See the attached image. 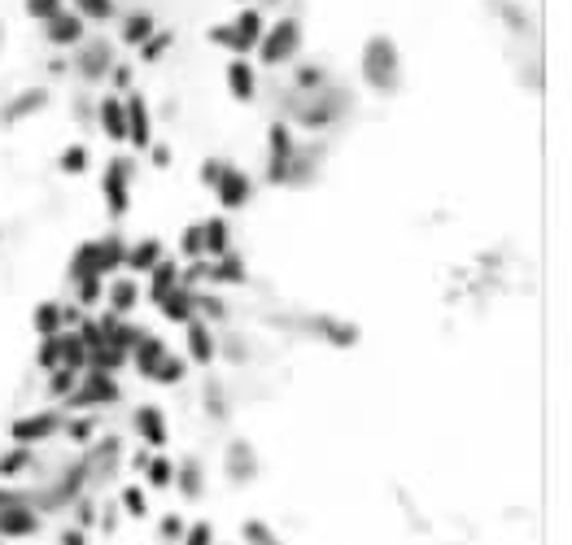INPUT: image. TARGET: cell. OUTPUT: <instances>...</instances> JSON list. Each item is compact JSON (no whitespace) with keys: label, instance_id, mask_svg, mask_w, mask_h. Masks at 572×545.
<instances>
[{"label":"cell","instance_id":"obj_1","mask_svg":"<svg viewBox=\"0 0 572 545\" xmlns=\"http://www.w3.org/2000/svg\"><path fill=\"white\" fill-rule=\"evenodd\" d=\"M363 83L380 96L398 92L402 88V57H398V44L389 40V35H372V40L363 44Z\"/></svg>","mask_w":572,"mask_h":545},{"label":"cell","instance_id":"obj_2","mask_svg":"<svg viewBox=\"0 0 572 545\" xmlns=\"http://www.w3.org/2000/svg\"><path fill=\"white\" fill-rule=\"evenodd\" d=\"M289 105H293V118L306 131H324V127H337L341 118L350 114L354 101H350V92H345V88H328V83H324V88L311 92L306 101H297V96H293Z\"/></svg>","mask_w":572,"mask_h":545},{"label":"cell","instance_id":"obj_3","mask_svg":"<svg viewBox=\"0 0 572 545\" xmlns=\"http://www.w3.org/2000/svg\"><path fill=\"white\" fill-rule=\"evenodd\" d=\"M297 53H302V22L293 14L276 18L267 31H262V40H258L262 66H289V62H297Z\"/></svg>","mask_w":572,"mask_h":545},{"label":"cell","instance_id":"obj_4","mask_svg":"<svg viewBox=\"0 0 572 545\" xmlns=\"http://www.w3.org/2000/svg\"><path fill=\"white\" fill-rule=\"evenodd\" d=\"M131 175H136V162L131 157H114L101 175V197H105V210L110 218H127L131 210Z\"/></svg>","mask_w":572,"mask_h":545},{"label":"cell","instance_id":"obj_5","mask_svg":"<svg viewBox=\"0 0 572 545\" xmlns=\"http://www.w3.org/2000/svg\"><path fill=\"white\" fill-rule=\"evenodd\" d=\"M118 397H123V393H118V380H114V375H105V371H83V375H79V389L66 397V410H75V415H79L83 406H110V402H118Z\"/></svg>","mask_w":572,"mask_h":545},{"label":"cell","instance_id":"obj_6","mask_svg":"<svg viewBox=\"0 0 572 545\" xmlns=\"http://www.w3.org/2000/svg\"><path fill=\"white\" fill-rule=\"evenodd\" d=\"M293 153H297V140H293V127L276 118L267 131V179L271 184H284L289 179V166H293Z\"/></svg>","mask_w":572,"mask_h":545},{"label":"cell","instance_id":"obj_7","mask_svg":"<svg viewBox=\"0 0 572 545\" xmlns=\"http://www.w3.org/2000/svg\"><path fill=\"white\" fill-rule=\"evenodd\" d=\"M62 423L66 415H57V410H35V415H22L9 423V445H40V441H49V436L62 432Z\"/></svg>","mask_w":572,"mask_h":545},{"label":"cell","instance_id":"obj_8","mask_svg":"<svg viewBox=\"0 0 572 545\" xmlns=\"http://www.w3.org/2000/svg\"><path fill=\"white\" fill-rule=\"evenodd\" d=\"M40 528H44V515L35 511V498L0 511V541H31V537H40Z\"/></svg>","mask_w":572,"mask_h":545},{"label":"cell","instance_id":"obj_9","mask_svg":"<svg viewBox=\"0 0 572 545\" xmlns=\"http://www.w3.org/2000/svg\"><path fill=\"white\" fill-rule=\"evenodd\" d=\"M214 197H219L223 210H245L249 197H254V179H249L241 166H232V162H223V171L219 179H214Z\"/></svg>","mask_w":572,"mask_h":545},{"label":"cell","instance_id":"obj_10","mask_svg":"<svg viewBox=\"0 0 572 545\" xmlns=\"http://www.w3.org/2000/svg\"><path fill=\"white\" fill-rule=\"evenodd\" d=\"M131 428H136V436L145 441V450H166L171 445V423H166V415H162V406H153V402H145V406H136V415H131Z\"/></svg>","mask_w":572,"mask_h":545},{"label":"cell","instance_id":"obj_11","mask_svg":"<svg viewBox=\"0 0 572 545\" xmlns=\"http://www.w3.org/2000/svg\"><path fill=\"white\" fill-rule=\"evenodd\" d=\"M184 341H188V362H197V367H210L219 358V336H214V327L206 319H188Z\"/></svg>","mask_w":572,"mask_h":545},{"label":"cell","instance_id":"obj_12","mask_svg":"<svg viewBox=\"0 0 572 545\" xmlns=\"http://www.w3.org/2000/svg\"><path fill=\"white\" fill-rule=\"evenodd\" d=\"M302 327H306V332H311V336H319V341L337 345V349L359 345V327H354V323H345V319H328V314H311V319H302Z\"/></svg>","mask_w":572,"mask_h":545},{"label":"cell","instance_id":"obj_13","mask_svg":"<svg viewBox=\"0 0 572 545\" xmlns=\"http://www.w3.org/2000/svg\"><path fill=\"white\" fill-rule=\"evenodd\" d=\"M123 109H127V144L136 149H149L153 144V123H149V105L140 92H127L123 96Z\"/></svg>","mask_w":572,"mask_h":545},{"label":"cell","instance_id":"obj_14","mask_svg":"<svg viewBox=\"0 0 572 545\" xmlns=\"http://www.w3.org/2000/svg\"><path fill=\"white\" fill-rule=\"evenodd\" d=\"M44 105H49V88H27V92H18L14 101L0 105V127H18V123H27V118H31V114H40Z\"/></svg>","mask_w":572,"mask_h":545},{"label":"cell","instance_id":"obj_15","mask_svg":"<svg viewBox=\"0 0 572 545\" xmlns=\"http://www.w3.org/2000/svg\"><path fill=\"white\" fill-rule=\"evenodd\" d=\"M232 31H236V57H245V53H254V48H258L262 31H267V18H262L258 5H245L241 14H236Z\"/></svg>","mask_w":572,"mask_h":545},{"label":"cell","instance_id":"obj_16","mask_svg":"<svg viewBox=\"0 0 572 545\" xmlns=\"http://www.w3.org/2000/svg\"><path fill=\"white\" fill-rule=\"evenodd\" d=\"M162 358H166V341L162 336H153V332H140V341L131 345V354H127V362L145 375V380H153V371L162 367Z\"/></svg>","mask_w":572,"mask_h":545},{"label":"cell","instance_id":"obj_17","mask_svg":"<svg viewBox=\"0 0 572 545\" xmlns=\"http://www.w3.org/2000/svg\"><path fill=\"white\" fill-rule=\"evenodd\" d=\"M223 79H228V92H232L241 105H249V101L258 96V70H254V62H249V57H232L228 70H223Z\"/></svg>","mask_w":572,"mask_h":545},{"label":"cell","instance_id":"obj_18","mask_svg":"<svg viewBox=\"0 0 572 545\" xmlns=\"http://www.w3.org/2000/svg\"><path fill=\"white\" fill-rule=\"evenodd\" d=\"M97 127H101V136L114 140V144L127 140V109H123V96H118V92H110L97 105Z\"/></svg>","mask_w":572,"mask_h":545},{"label":"cell","instance_id":"obj_19","mask_svg":"<svg viewBox=\"0 0 572 545\" xmlns=\"http://www.w3.org/2000/svg\"><path fill=\"white\" fill-rule=\"evenodd\" d=\"M110 66H114V44H105V40H97V44H88V48H79V62H75V70L88 83H97V79H105L110 75Z\"/></svg>","mask_w":572,"mask_h":545},{"label":"cell","instance_id":"obj_20","mask_svg":"<svg viewBox=\"0 0 572 545\" xmlns=\"http://www.w3.org/2000/svg\"><path fill=\"white\" fill-rule=\"evenodd\" d=\"M206 284H228V288H236V284H249V266H245V258H236V253H223V258H206Z\"/></svg>","mask_w":572,"mask_h":545},{"label":"cell","instance_id":"obj_21","mask_svg":"<svg viewBox=\"0 0 572 545\" xmlns=\"http://www.w3.org/2000/svg\"><path fill=\"white\" fill-rule=\"evenodd\" d=\"M83 27H88V22H83L79 14H53L49 22H44V35H49V44L53 48H75V44H83Z\"/></svg>","mask_w":572,"mask_h":545},{"label":"cell","instance_id":"obj_22","mask_svg":"<svg viewBox=\"0 0 572 545\" xmlns=\"http://www.w3.org/2000/svg\"><path fill=\"white\" fill-rule=\"evenodd\" d=\"M158 310H162V319L166 323H175V327H184L188 319H197V301H193V288H171L162 301H158Z\"/></svg>","mask_w":572,"mask_h":545},{"label":"cell","instance_id":"obj_23","mask_svg":"<svg viewBox=\"0 0 572 545\" xmlns=\"http://www.w3.org/2000/svg\"><path fill=\"white\" fill-rule=\"evenodd\" d=\"M223 467H228L232 480H254L258 476V454L249 450V441H232L228 450H223Z\"/></svg>","mask_w":572,"mask_h":545},{"label":"cell","instance_id":"obj_24","mask_svg":"<svg viewBox=\"0 0 572 545\" xmlns=\"http://www.w3.org/2000/svg\"><path fill=\"white\" fill-rule=\"evenodd\" d=\"M158 262H162V240L158 236H140L136 245L127 249V262L123 266H127V271H136V275H149Z\"/></svg>","mask_w":572,"mask_h":545},{"label":"cell","instance_id":"obj_25","mask_svg":"<svg viewBox=\"0 0 572 545\" xmlns=\"http://www.w3.org/2000/svg\"><path fill=\"white\" fill-rule=\"evenodd\" d=\"M105 301H110V314H131L140 306V284L131 280V275H123V280H114V284H105Z\"/></svg>","mask_w":572,"mask_h":545},{"label":"cell","instance_id":"obj_26","mask_svg":"<svg viewBox=\"0 0 572 545\" xmlns=\"http://www.w3.org/2000/svg\"><path fill=\"white\" fill-rule=\"evenodd\" d=\"M171 288H180V262H171V258H162L158 266L149 271V288H145V297L158 306V301L171 293Z\"/></svg>","mask_w":572,"mask_h":545},{"label":"cell","instance_id":"obj_27","mask_svg":"<svg viewBox=\"0 0 572 545\" xmlns=\"http://www.w3.org/2000/svg\"><path fill=\"white\" fill-rule=\"evenodd\" d=\"M35 467V450L31 445H9L5 454H0V484H14L18 476H27Z\"/></svg>","mask_w":572,"mask_h":545},{"label":"cell","instance_id":"obj_28","mask_svg":"<svg viewBox=\"0 0 572 545\" xmlns=\"http://www.w3.org/2000/svg\"><path fill=\"white\" fill-rule=\"evenodd\" d=\"M201 240H206V258H223V253H232V223L228 218H210V223H201Z\"/></svg>","mask_w":572,"mask_h":545},{"label":"cell","instance_id":"obj_29","mask_svg":"<svg viewBox=\"0 0 572 545\" xmlns=\"http://www.w3.org/2000/svg\"><path fill=\"white\" fill-rule=\"evenodd\" d=\"M83 275H101V245L97 240H88V245H79L75 253H70V284L83 280Z\"/></svg>","mask_w":572,"mask_h":545},{"label":"cell","instance_id":"obj_30","mask_svg":"<svg viewBox=\"0 0 572 545\" xmlns=\"http://www.w3.org/2000/svg\"><path fill=\"white\" fill-rule=\"evenodd\" d=\"M153 31H158V18L140 9V14H127V18H123V27H118V40L131 44V48H140V44H145Z\"/></svg>","mask_w":572,"mask_h":545},{"label":"cell","instance_id":"obj_31","mask_svg":"<svg viewBox=\"0 0 572 545\" xmlns=\"http://www.w3.org/2000/svg\"><path fill=\"white\" fill-rule=\"evenodd\" d=\"M175 484H180V493L188 502H201V493H206V471H201L197 458H188V463L175 467Z\"/></svg>","mask_w":572,"mask_h":545},{"label":"cell","instance_id":"obj_32","mask_svg":"<svg viewBox=\"0 0 572 545\" xmlns=\"http://www.w3.org/2000/svg\"><path fill=\"white\" fill-rule=\"evenodd\" d=\"M31 327H35V336H57L62 332V306L57 301H40L31 310Z\"/></svg>","mask_w":572,"mask_h":545},{"label":"cell","instance_id":"obj_33","mask_svg":"<svg viewBox=\"0 0 572 545\" xmlns=\"http://www.w3.org/2000/svg\"><path fill=\"white\" fill-rule=\"evenodd\" d=\"M62 436L70 445H83V450H88V445L97 441V419H92V415H70L62 423Z\"/></svg>","mask_w":572,"mask_h":545},{"label":"cell","instance_id":"obj_34","mask_svg":"<svg viewBox=\"0 0 572 545\" xmlns=\"http://www.w3.org/2000/svg\"><path fill=\"white\" fill-rule=\"evenodd\" d=\"M62 367V332L57 336H40V345H35V371H57Z\"/></svg>","mask_w":572,"mask_h":545},{"label":"cell","instance_id":"obj_35","mask_svg":"<svg viewBox=\"0 0 572 545\" xmlns=\"http://www.w3.org/2000/svg\"><path fill=\"white\" fill-rule=\"evenodd\" d=\"M97 245H101V275H114L118 266L127 262V245H123V236L110 232V236H101Z\"/></svg>","mask_w":572,"mask_h":545},{"label":"cell","instance_id":"obj_36","mask_svg":"<svg viewBox=\"0 0 572 545\" xmlns=\"http://www.w3.org/2000/svg\"><path fill=\"white\" fill-rule=\"evenodd\" d=\"M145 484H149V489H171V484H175V463H171V458L153 454L145 463Z\"/></svg>","mask_w":572,"mask_h":545},{"label":"cell","instance_id":"obj_37","mask_svg":"<svg viewBox=\"0 0 572 545\" xmlns=\"http://www.w3.org/2000/svg\"><path fill=\"white\" fill-rule=\"evenodd\" d=\"M57 166H62V175H83L92 166V149L88 144H66L62 157H57Z\"/></svg>","mask_w":572,"mask_h":545},{"label":"cell","instance_id":"obj_38","mask_svg":"<svg viewBox=\"0 0 572 545\" xmlns=\"http://www.w3.org/2000/svg\"><path fill=\"white\" fill-rule=\"evenodd\" d=\"M184 375H188V358L166 354V358H162V367L153 371V384H162V389H175V384H184Z\"/></svg>","mask_w":572,"mask_h":545},{"label":"cell","instance_id":"obj_39","mask_svg":"<svg viewBox=\"0 0 572 545\" xmlns=\"http://www.w3.org/2000/svg\"><path fill=\"white\" fill-rule=\"evenodd\" d=\"M75 301H79V310L105 301V280H101V275H83V280H75Z\"/></svg>","mask_w":572,"mask_h":545},{"label":"cell","instance_id":"obj_40","mask_svg":"<svg viewBox=\"0 0 572 545\" xmlns=\"http://www.w3.org/2000/svg\"><path fill=\"white\" fill-rule=\"evenodd\" d=\"M62 367L88 371V349H83V341H79L75 332H62Z\"/></svg>","mask_w":572,"mask_h":545},{"label":"cell","instance_id":"obj_41","mask_svg":"<svg viewBox=\"0 0 572 545\" xmlns=\"http://www.w3.org/2000/svg\"><path fill=\"white\" fill-rule=\"evenodd\" d=\"M79 375H83V371H70V367L49 371V397H57V402H66V397L79 389Z\"/></svg>","mask_w":572,"mask_h":545},{"label":"cell","instance_id":"obj_42","mask_svg":"<svg viewBox=\"0 0 572 545\" xmlns=\"http://www.w3.org/2000/svg\"><path fill=\"white\" fill-rule=\"evenodd\" d=\"M193 301H197V319H206L210 327L219 323V319H228V301H223V297H214V293H193Z\"/></svg>","mask_w":572,"mask_h":545},{"label":"cell","instance_id":"obj_43","mask_svg":"<svg viewBox=\"0 0 572 545\" xmlns=\"http://www.w3.org/2000/svg\"><path fill=\"white\" fill-rule=\"evenodd\" d=\"M118 502L127 506L131 519H149V502H145V489H140V484H123V489H118Z\"/></svg>","mask_w":572,"mask_h":545},{"label":"cell","instance_id":"obj_44","mask_svg":"<svg viewBox=\"0 0 572 545\" xmlns=\"http://www.w3.org/2000/svg\"><path fill=\"white\" fill-rule=\"evenodd\" d=\"M241 537H245V545H280V537L271 532L267 519H245V524H241Z\"/></svg>","mask_w":572,"mask_h":545},{"label":"cell","instance_id":"obj_45","mask_svg":"<svg viewBox=\"0 0 572 545\" xmlns=\"http://www.w3.org/2000/svg\"><path fill=\"white\" fill-rule=\"evenodd\" d=\"M184 528H188V519H184L180 511H166V515L158 519V537H162L166 545H180V541H184Z\"/></svg>","mask_w":572,"mask_h":545},{"label":"cell","instance_id":"obj_46","mask_svg":"<svg viewBox=\"0 0 572 545\" xmlns=\"http://www.w3.org/2000/svg\"><path fill=\"white\" fill-rule=\"evenodd\" d=\"M75 9H79L83 22H110L118 5L114 0H75Z\"/></svg>","mask_w":572,"mask_h":545},{"label":"cell","instance_id":"obj_47","mask_svg":"<svg viewBox=\"0 0 572 545\" xmlns=\"http://www.w3.org/2000/svg\"><path fill=\"white\" fill-rule=\"evenodd\" d=\"M171 44H175V35L171 31H158V35H149V40L140 44V57H145V62H162V53Z\"/></svg>","mask_w":572,"mask_h":545},{"label":"cell","instance_id":"obj_48","mask_svg":"<svg viewBox=\"0 0 572 545\" xmlns=\"http://www.w3.org/2000/svg\"><path fill=\"white\" fill-rule=\"evenodd\" d=\"M180 545H214V524H210V519H193V524L184 528Z\"/></svg>","mask_w":572,"mask_h":545},{"label":"cell","instance_id":"obj_49","mask_svg":"<svg viewBox=\"0 0 572 545\" xmlns=\"http://www.w3.org/2000/svg\"><path fill=\"white\" fill-rule=\"evenodd\" d=\"M180 249L188 253V258H206V240H201V223H193V227H184V236H180Z\"/></svg>","mask_w":572,"mask_h":545},{"label":"cell","instance_id":"obj_50","mask_svg":"<svg viewBox=\"0 0 572 545\" xmlns=\"http://www.w3.org/2000/svg\"><path fill=\"white\" fill-rule=\"evenodd\" d=\"M27 18H35V22H49L53 14H62V0H27Z\"/></svg>","mask_w":572,"mask_h":545},{"label":"cell","instance_id":"obj_51","mask_svg":"<svg viewBox=\"0 0 572 545\" xmlns=\"http://www.w3.org/2000/svg\"><path fill=\"white\" fill-rule=\"evenodd\" d=\"M70 511H75V528L92 532V524H97V506H92L88 498H75V506H70Z\"/></svg>","mask_w":572,"mask_h":545},{"label":"cell","instance_id":"obj_52","mask_svg":"<svg viewBox=\"0 0 572 545\" xmlns=\"http://www.w3.org/2000/svg\"><path fill=\"white\" fill-rule=\"evenodd\" d=\"M210 44H228L232 53H236V31H232V22H223V27H210Z\"/></svg>","mask_w":572,"mask_h":545},{"label":"cell","instance_id":"obj_53","mask_svg":"<svg viewBox=\"0 0 572 545\" xmlns=\"http://www.w3.org/2000/svg\"><path fill=\"white\" fill-rule=\"evenodd\" d=\"M57 545H92V532H83V528H75L70 524L62 537H57Z\"/></svg>","mask_w":572,"mask_h":545},{"label":"cell","instance_id":"obj_54","mask_svg":"<svg viewBox=\"0 0 572 545\" xmlns=\"http://www.w3.org/2000/svg\"><path fill=\"white\" fill-rule=\"evenodd\" d=\"M219 171H223V157H206V166H201V184L214 188V179H219Z\"/></svg>","mask_w":572,"mask_h":545},{"label":"cell","instance_id":"obj_55","mask_svg":"<svg viewBox=\"0 0 572 545\" xmlns=\"http://www.w3.org/2000/svg\"><path fill=\"white\" fill-rule=\"evenodd\" d=\"M14 502H31V493H18L14 484H0V511H5V506H14Z\"/></svg>","mask_w":572,"mask_h":545},{"label":"cell","instance_id":"obj_56","mask_svg":"<svg viewBox=\"0 0 572 545\" xmlns=\"http://www.w3.org/2000/svg\"><path fill=\"white\" fill-rule=\"evenodd\" d=\"M110 83H114V88H127L131 92V66H110Z\"/></svg>","mask_w":572,"mask_h":545},{"label":"cell","instance_id":"obj_57","mask_svg":"<svg viewBox=\"0 0 572 545\" xmlns=\"http://www.w3.org/2000/svg\"><path fill=\"white\" fill-rule=\"evenodd\" d=\"M149 153L158 157V162H153V166H171V144H149Z\"/></svg>","mask_w":572,"mask_h":545},{"label":"cell","instance_id":"obj_58","mask_svg":"<svg viewBox=\"0 0 572 545\" xmlns=\"http://www.w3.org/2000/svg\"><path fill=\"white\" fill-rule=\"evenodd\" d=\"M241 5H249V0H241Z\"/></svg>","mask_w":572,"mask_h":545},{"label":"cell","instance_id":"obj_59","mask_svg":"<svg viewBox=\"0 0 572 545\" xmlns=\"http://www.w3.org/2000/svg\"><path fill=\"white\" fill-rule=\"evenodd\" d=\"M0 545H9V541H0Z\"/></svg>","mask_w":572,"mask_h":545}]
</instances>
